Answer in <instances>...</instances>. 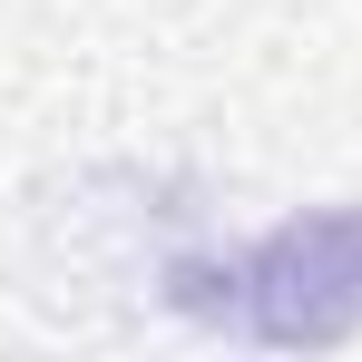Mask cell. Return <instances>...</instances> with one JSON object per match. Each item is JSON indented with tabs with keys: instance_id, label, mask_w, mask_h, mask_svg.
Listing matches in <instances>:
<instances>
[{
	"instance_id": "cell-1",
	"label": "cell",
	"mask_w": 362,
	"mask_h": 362,
	"mask_svg": "<svg viewBox=\"0 0 362 362\" xmlns=\"http://www.w3.org/2000/svg\"><path fill=\"white\" fill-rule=\"evenodd\" d=\"M167 294L206 323H226L264 353H323V343H353L362 333V196L353 206H313V216H284L264 235L206 264L186 255L167 264Z\"/></svg>"
}]
</instances>
